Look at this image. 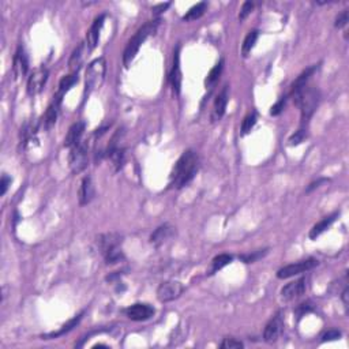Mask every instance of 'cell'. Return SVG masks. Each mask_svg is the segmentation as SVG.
Masks as SVG:
<instances>
[{
  "mask_svg": "<svg viewBox=\"0 0 349 349\" xmlns=\"http://www.w3.org/2000/svg\"><path fill=\"white\" fill-rule=\"evenodd\" d=\"M206 8H207L206 2H201V3L195 4V6H192V7L187 11L186 15L183 16V21H187V22H188V21L199 20V18L205 14Z\"/></svg>",
  "mask_w": 349,
  "mask_h": 349,
  "instance_id": "26",
  "label": "cell"
},
{
  "mask_svg": "<svg viewBox=\"0 0 349 349\" xmlns=\"http://www.w3.org/2000/svg\"><path fill=\"white\" fill-rule=\"evenodd\" d=\"M156 309L154 307H151L150 304L147 303H135V304L130 305L127 308L124 309V314L126 317L131 321L135 322H143L150 319L153 315H154Z\"/></svg>",
  "mask_w": 349,
  "mask_h": 349,
  "instance_id": "12",
  "label": "cell"
},
{
  "mask_svg": "<svg viewBox=\"0 0 349 349\" xmlns=\"http://www.w3.org/2000/svg\"><path fill=\"white\" fill-rule=\"evenodd\" d=\"M341 299H342V302H344V305H345L346 308H348V304H349V288H348V285H346L345 288H344V290H342Z\"/></svg>",
  "mask_w": 349,
  "mask_h": 349,
  "instance_id": "43",
  "label": "cell"
},
{
  "mask_svg": "<svg viewBox=\"0 0 349 349\" xmlns=\"http://www.w3.org/2000/svg\"><path fill=\"white\" fill-rule=\"evenodd\" d=\"M337 217L338 213H333V215L329 216V217H325L323 220L317 222V224L311 228V230H309V239H317L318 236H321L326 229H329L330 225L336 221V218Z\"/></svg>",
  "mask_w": 349,
  "mask_h": 349,
  "instance_id": "22",
  "label": "cell"
},
{
  "mask_svg": "<svg viewBox=\"0 0 349 349\" xmlns=\"http://www.w3.org/2000/svg\"><path fill=\"white\" fill-rule=\"evenodd\" d=\"M311 305H309V303H303V304H300L296 308V314H298V318H302L304 314H307V313H309L311 311Z\"/></svg>",
  "mask_w": 349,
  "mask_h": 349,
  "instance_id": "41",
  "label": "cell"
},
{
  "mask_svg": "<svg viewBox=\"0 0 349 349\" xmlns=\"http://www.w3.org/2000/svg\"><path fill=\"white\" fill-rule=\"evenodd\" d=\"M122 235L116 232L101 235L99 239V247L101 254L104 255L107 265H116L124 259V254L122 251Z\"/></svg>",
  "mask_w": 349,
  "mask_h": 349,
  "instance_id": "4",
  "label": "cell"
},
{
  "mask_svg": "<svg viewBox=\"0 0 349 349\" xmlns=\"http://www.w3.org/2000/svg\"><path fill=\"white\" fill-rule=\"evenodd\" d=\"M89 164V145L86 142H81L70 151L68 165L72 173H81L85 171Z\"/></svg>",
  "mask_w": 349,
  "mask_h": 349,
  "instance_id": "6",
  "label": "cell"
},
{
  "mask_svg": "<svg viewBox=\"0 0 349 349\" xmlns=\"http://www.w3.org/2000/svg\"><path fill=\"white\" fill-rule=\"evenodd\" d=\"M169 81L173 87V91L176 94L180 93V85H182V72H180V63H179V47L176 48L173 56V67L169 74Z\"/></svg>",
  "mask_w": 349,
  "mask_h": 349,
  "instance_id": "21",
  "label": "cell"
},
{
  "mask_svg": "<svg viewBox=\"0 0 349 349\" xmlns=\"http://www.w3.org/2000/svg\"><path fill=\"white\" fill-rule=\"evenodd\" d=\"M341 337V332L337 329H332L327 330L323 336H322V342H327V341H336L338 338Z\"/></svg>",
  "mask_w": 349,
  "mask_h": 349,
  "instance_id": "37",
  "label": "cell"
},
{
  "mask_svg": "<svg viewBox=\"0 0 349 349\" xmlns=\"http://www.w3.org/2000/svg\"><path fill=\"white\" fill-rule=\"evenodd\" d=\"M228 101H229V95H228V86L225 85L216 97L213 112H211V122H218V120L222 119V116L225 115Z\"/></svg>",
  "mask_w": 349,
  "mask_h": 349,
  "instance_id": "15",
  "label": "cell"
},
{
  "mask_svg": "<svg viewBox=\"0 0 349 349\" xmlns=\"http://www.w3.org/2000/svg\"><path fill=\"white\" fill-rule=\"evenodd\" d=\"M330 180L327 178H319L318 180H315V182H311L307 186V188H305V192L308 194V192H311V191L317 190V188H319L321 186H323V184H326V183H329Z\"/></svg>",
  "mask_w": 349,
  "mask_h": 349,
  "instance_id": "38",
  "label": "cell"
},
{
  "mask_svg": "<svg viewBox=\"0 0 349 349\" xmlns=\"http://www.w3.org/2000/svg\"><path fill=\"white\" fill-rule=\"evenodd\" d=\"M348 24V10H344L341 14H338V16L336 18V22H334V26L338 29H342L344 26H346Z\"/></svg>",
  "mask_w": 349,
  "mask_h": 349,
  "instance_id": "39",
  "label": "cell"
},
{
  "mask_svg": "<svg viewBox=\"0 0 349 349\" xmlns=\"http://www.w3.org/2000/svg\"><path fill=\"white\" fill-rule=\"evenodd\" d=\"M295 105L300 109L302 116V127H305L314 112L317 111L319 101H321V93L315 86H305L300 93L294 97Z\"/></svg>",
  "mask_w": 349,
  "mask_h": 349,
  "instance_id": "3",
  "label": "cell"
},
{
  "mask_svg": "<svg viewBox=\"0 0 349 349\" xmlns=\"http://www.w3.org/2000/svg\"><path fill=\"white\" fill-rule=\"evenodd\" d=\"M307 290V278L300 277L292 282H288L285 286H282L281 298L285 302H294L302 298Z\"/></svg>",
  "mask_w": 349,
  "mask_h": 349,
  "instance_id": "11",
  "label": "cell"
},
{
  "mask_svg": "<svg viewBox=\"0 0 349 349\" xmlns=\"http://www.w3.org/2000/svg\"><path fill=\"white\" fill-rule=\"evenodd\" d=\"M284 332V313L282 311H278L276 315H274L265 327V332H263V340L267 344H273L280 338V336Z\"/></svg>",
  "mask_w": 349,
  "mask_h": 349,
  "instance_id": "9",
  "label": "cell"
},
{
  "mask_svg": "<svg viewBox=\"0 0 349 349\" xmlns=\"http://www.w3.org/2000/svg\"><path fill=\"white\" fill-rule=\"evenodd\" d=\"M199 159L198 154L194 150H186L172 168L171 176H169V184L174 188H183L195 178L198 172Z\"/></svg>",
  "mask_w": 349,
  "mask_h": 349,
  "instance_id": "1",
  "label": "cell"
},
{
  "mask_svg": "<svg viewBox=\"0 0 349 349\" xmlns=\"http://www.w3.org/2000/svg\"><path fill=\"white\" fill-rule=\"evenodd\" d=\"M94 198V186H93V180L90 176H85L81 182L80 190H78V201H80L81 206H85L87 203L91 202V199Z\"/></svg>",
  "mask_w": 349,
  "mask_h": 349,
  "instance_id": "19",
  "label": "cell"
},
{
  "mask_svg": "<svg viewBox=\"0 0 349 349\" xmlns=\"http://www.w3.org/2000/svg\"><path fill=\"white\" fill-rule=\"evenodd\" d=\"M267 248H265V250H258V251H254V253H251V254H243L239 257V259L240 261H243L244 263H254V262H257L258 259L263 258L266 254H267Z\"/></svg>",
  "mask_w": 349,
  "mask_h": 349,
  "instance_id": "33",
  "label": "cell"
},
{
  "mask_svg": "<svg viewBox=\"0 0 349 349\" xmlns=\"http://www.w3.org/2000/svg\"><path fill=\"white\" fill-rule=\"evenodd\" d=\"M174 234H176V230H174V228L171 224H163L151 234L150 243L156 247L163 246L164 243H167L168 240H171L173 238Z\"/></svg>",
  "mask_w": 349,
  "mask_h": 349,
  "instance_id": "16",
  "label": "cell"
},
{
  "mask_svg": "<svg viewBox=\"0 0 349 349\" xmlns=\"http://www.w3.org/2000/svg\"><path fill=\"white\" fill-rule=\"evenodd\" d=\"M285 104H286V97H281V99L278 100L277 103L274 104L273 107L270 108V115H272V116L280 115V113L284 111V108H285Z\"/></svg>",
  "mask_w": 349,
  "mask_h": 349,
  "instance_id": "36",
  "label": "cell"
},
{
  "mask_svg": "<svg viewBox=\"0 0 349 349\" xmlns=\"http://www.w3.org/2000/svg\"><path fill=\"white\" fill-rule=\"evenodd\" d=\"M85 127H86V126H85L84 122H76V123L72 124L71 127L68 128L67 135H66V138H64V146L72 149V147L76 146V145H80L81 139L84 137Z\"/></svg>",
  "mask_w": 349,
  "mask_h": 349,
  "instance_id": "18",
  "label": "cell"
},
{
  "mask_svg": "<svg viewBox=\"0 0 349 349\" xmlns=\"http://www.w3.org/2000/svg\"><path fill=\"white\" fill-rule=\"evenodd\" d=\"M184 292V286H183L182 282L173 281V280H169V281L161 282L157 288V299H159L161 303H169L176 300L178 298H180V295Z\"/></svg>",
  "mask_w": 349,
  "mask_h": 349,
  "instance_id": "8",
  "label": "cell"
},
{
  "mask_svg": "<svg viewBox=\"0 0 349 349\" xmlns=\"http://www.w3.org/2000/svg\"><path fill=\"white\" fill-rule=\"evenodd\" d=\"M258 122V112L253 111L244 118L242 123V135L250 134L251 130L255 127V124Z\"/></svg>",
  "mask_w": 349,
  "mask_h": 349,
  "instance_id": "29",
  "label": "cell"
},
{
  "mask_svg": "<svg viewBox=\"0 0 349 349\" xmlns=\"http://www.w3.org/2000/svg\"><path fill=\"white\" fill-rule=\"evenodd\" d=\"M62 97H63V93L57 91L55 94V97H53V100H52V103L49 104V107H48L47 112H45V115H44L43 119V126L45 130H49V128H52L55 126L56 120H57V116H59L60 107H62V100H63Z\"/></svg>",
  "mask_w": 349,
  "mask_h": 349,
  "instance_id": "13",
  "label": "cell"
},
{
  "mask_svg": "<svg viewBox=\"0 0 349 349\" xmlns=\"http://www.w3.org/2000/svg\"><path fill=\"white\" fill-rule=\"evenodd\" d=\"M48 75H49V71H48L47 67H38L36 68L34 71L30 74L28 80V85H26V90H28V94L30 95H37L40 94L43 91L44 86L47 84Z\"/></svg>",
  "mask_w": 349,
  "mask_h": 349,
  "instance_id": "10",
  "label": "cell"
},
{
  "mask_svg": "<svg viewBox=\"0 0 349 349\" xmlns=\"http://www.w3.org/2000/svg\"><path fill=\"white\" fill-rule=\"evenodd\" d=\"M305 138H307V128L300 127L295 134L290 135L288 143H289V146H298L302 142H304Z\"/></svg>",
  "mask_w": 349,
  "mask_h": 349,
  "instance_id": "32",
  "label": "cell"
},
{
  "mask_svg": "<svg viewBox=\"0 0 349 349\" xmlns=\"http://www.w3.org/2000/svg\"><path fill=\"white\" fill-rule=\"evenodd\" d=\"M258 38H259V30H251V32H248V34L246 36V38H244L243 45H242L243 57H247V56L250 55L251 51H253V48L255 47V44H257V41H258Z\"/></svg>",
  "mask_w": 349,
  "mask_h": 349,
  "instance_id": "24",
  "label": "cell"
},
{
  "mask_svg": "<svg viewBox=\"0 0 349 349\" xmlns=\"http://www.w3.org/2000/svg\"><path fill=\"white\" fill-rule=\"evenodd\" d=\"M82 317H84V313L80 314V315H76L75 318H72V319H70V321L66 323V325L62 326V329L59 330V332H56V333H52L49 334V337H59V336H62V334L64 333H68V332H71L74 327H75L78 323L81 322V319H82Z\"/></svg>",
  "mask_w": 349,
  "mask_h": 349,
  "instance_id": "31",
  "label": "cell"
},
{
  "mask_svg": "<svg viewBox=\"0 0 349 349\" xmlns=\"http://www.w3.org/2000/svg\"><path fill=\"white\" fill-rule=\"evenodd\" d=\"M29 70V59L26 52H25V48L22 45L18 47V49L15 51V55L12 57V72L15 78H21V76H25L28 74Z\"/></svg>",
  "mask_w": 349,
  "mask_h": 349,
  "instance_id": "14",
  "label": "cell"
},
{
  "mask_svg": "<svg viewBox=\"0 0 349 349\" xmlns=\"http://www.w3.org/2000/svg\"><path fill=\"white\" fill-rule=\"evenodd\" d=\"M107 72V62L104 57L91 60L85 72V94H91L103 86Z\"/></svg>",
  "mask_w": 349,
  "mask_h": 349,
  "instance_id": "5",
  "label": "cell"
},
{
  "mask_svg": "<svg viewBox=\"0 0 349 349\" xmlns=\"http://www.w3.org/2000/svg\"><path fill=\"white\" fill-rule=\"evenodd\" d=\"M234 261V257L229 254H220L217 255L213 261H211V270L210 274L217 273L218 270H221L222 267H225L226 265H229L230 262Z\"/></svg>",
  "mask_w": 349,
  "mask_h": 349,
  "instance_id": "28",
  "label": "cell"
},
{
  "mask_svg": "<svg viewBox=\"0 0 349 349\" xmlns=\"http://www.w3.org/2000/svg\"><path fill=\"white\" fill-rule=\"evenodd\" d=\"M76 82H78V72H72L70 75L63 76L59 82V91L64 94V93L70 90Z\"/></svg>",
  "mask_w": 349,
  "mask_h": 349,
  "instance_id": "30",
  "label": "cell"
},
{
  "mask_svg": "<svg viewBox=\"0 0 349 349\" xmlns=\"http://www.w3.org/2000/svg\"><path fill=\"white\" fill-rule=\"evenodd\" d=\"M84 53H85V43H80V45L72 51L71 57L68 60V67L72 72H78L80 70L81 64H82V60H84Z\"/></svg>",
  "mask_w": 349,
  "mask_h": 349,
  "instance_id": "23",
  "label": "cell"
},
{
  "mask_svg": "<svg viewBox=\"0 0 349 349\" xmlns=\"http://www.w3.org/2000/svg\"><path fill=\"white\" fill-rule=\"evenodd\" d=\"M171 7V3L168 2V3H161V4H157V6H154V7L151 8V11H153V14L154 15H160L161 12H164L167 8Z\"/></svg>",
  "mask_w": 349,
  "mask_h": 349,
  "instance_id": "42",
  "label": "cell"
},
{
  "mask_svg": "<svg viewBox=\"0 0 349 349\" xmlns=\"http://www.w3.org/2000/svg\"><path fill=\"white\" fill-rule=\"evenodd\" d=\"M317 71V66H311V67L305 68L304 71L300 74V75L295 80V82L292 84V86H290V93L289 94L292 95V97H295V95L298 94V93H300V91L304 89L305 86H307V84H308L309 78L314 75V72Z\"/></svg>",
  "mask_w": 349,
  "mask_h": 349,
  "instance_id": "20",
  "label": "cell"
},
{
  "mask_svg": "<svg viewBox=\"0 0 349 349\" xmlns=\"http://www.w3.org/2000/svg\"><path fill=\"white\" fill-rule=\"evenodd\" d=\"M318 259L315 258H307L303 259V261L295 262V263H290V265H286L284 267L277 272V277L280 280H285V278L295 277V276H299V274H303L308 270L314 269L315 266H318Z\"/></svg>",
  "mask_w": 349,
  "mask_h": 349,
  "instance_id": "7",
  "label": "cell"
},
{
  "mask_svg": "<svg viewBox=\"0 0 349 349\" xmlns=\"http://www.w3.org/2000/svg\"><path fill=\"white\" fill-rule=\"evenodd\" d=\"M124 149L123 147H115V149H112V150L107 151L105 154L109 157V159L112 160V164H113V167H115V171H120L122 169V167H123L124 164Z\"/></svg>",
  "mask_w": 349,
  "mask_h": 349,
  "instance_id": "25",
  "label": "cell"
},
{
  "mask_svg": "<svg viewBox=\"0 0 349 349\" xmlns=\"http://www.w3.org/2000/svg\"><path fill=\"white\" fill-rule=\"evenodd\" d=\"M160 22H161L160 20L149 21V22H146V24L143 25L142 28H139L138 30H137V33L132 36V38L127 43L126 49H124L123 52L124 67L126 68L130 67L131 62L135 59V56L138 53L141 45L146 41L147 37L151 36V34H154V33L157 32V29H159L160 26Z\"/></svg>",
  "mask_w": 349,
  "mask_h": 349,
  "instance_id": "2",
  "label": "cell"
},
{
  "mask_svg": "<svg viewBox=\"0 0 349 349\" xmlns=\"http://www.w3.org/2000/svg\"><path fill=\"white\" fill-rule=\"evenodd\" d=\"M11 182H12V179L10 178L7 173H4L3 176H2V180H0V195H2V197L7 192L8 187H10Z\"/></svg>",
  "mask_w": 349,
  "mask_h": 349,
  "instance_id": "40",
  "label": "cell"
},
{
  "mask_svg": "<svg viewBox=\"0 0 349 349\" xmlns=\"http://www.w3.org/2000/svg\"><path fill=\"white\" fill-rule=\"evenodd\" d=\"M243 346H244V344L234 337L224 338L221 344H220V348L221 349H239L243 348Z\"/></svg>",
  "mask_w": 349,
  "mask_h": 349,
  "instance_id": "34",
  "label": "cell"
},
{
  "mask_svg": "<svg viewBox=\"0 0 349 349\" xmlns=\"http://www.w3.org/2000/svg\"><path fill=\"white\" fill-rule=\"evenodd\" d=\"M222 68H224V60H220L215 67L209 71V74H207L206 80H205V86L209 87V89H211V86H215L220 75H221Z\"/></svg>",
  "mask_w": 349,
  "mask_h": 349,
  "instance_id": "27",
  "label": "cell"
},
{
  "mask_svg": "<svg viewBox=\"0 0 349 349\" xmlns=\"http://www.w3.org/2000/svg\"><path fill=\"white\" fill-rule=\"evenodd\" d=\"M104 21H105V14L97 16V18L94 20V22L91 24L89 32H87L86 45H87V48H89V51H93V49L97 47V44H99L100 32H101V29H103Z\"/></svg>",
  "mask_w": 349,
  "mask_h": 349,
  "instance_id": "17",
  "label": "cell"
},
{
  "mask_svg": "<svg viewBox=\"0 0 349 349\" xmlns=\"http://www.w3.org/2000/svg\"><path fill=\"white\" fill-rule=\"evenodd\" d=\"M254 2H244L242 4V8H240V12H239V21H244L247 16L250 15L253 10H254Z\"/></svg>",
  "mask_w": 349,
  "mask_h": 349,
  "instance_id": "35",
  "label": "cell"
}]
</instances>
